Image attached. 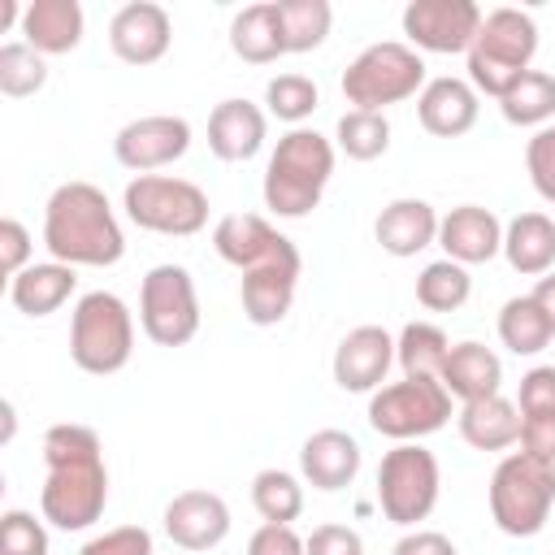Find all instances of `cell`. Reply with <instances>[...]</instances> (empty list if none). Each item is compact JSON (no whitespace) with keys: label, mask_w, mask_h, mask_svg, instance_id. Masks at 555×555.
Returning a JSON list of instances; mask_svg holds the SVG:
<instances>
[{"label":"cell","mask_w":555,"mask_h":555,"mask_svg":"<svg viewBox=\"0 0 555 555\" xmlns=\"http://www.w3.org/2000/svg\"><path fill=\"white\" fill-rule=\"evenodd\" d=\"M299 273H304V256L299 260H273L260 269H247L238 282V299H243V317L251 325H278L286 321L295 291H299Z\"/></svg>","instance_id":"obj_23"},{"label":"cell","mask_w":555,"mask_h":555,"mask_svg":"<svg viewBox=\"0 0 555 555\" xmlns=\"http://www.w3.org/2000/svg\"><path fill=\"white\" fill-rule=\"evenodd\" d=\"M490 499V520L507 538H533L546 529L551 507H555V464L529 455V451H507L486 486Z\"/></svg>","instance_id":"obj_4"},{"label":"cell","mask_w":555,"mask_h":555,"mask_svg":"<svg viewBox=\"0 0 555 555\" xmlns=\"http://www.w3.org/2000/svg\"><path fill=\"white\" fill-rule=\"evenodd\" d=\"M533 299H538V308L546 312V321H551V334H555V269L551 273H542L538 282H533V291H529Z\"/></svg>","instance_id":"obj_48"},{"label":"cell","mask_w":555,"mask_h":555,"mask_svg":"<svg viewBox=\"0 0 555 555\" xmlns=\"http://www.w3.org/2000/svg\"><path fill=\"white\" fill-rule=\"evenodd\" d=\"M30 251H35L30 230H26L17 217H4V221H0V273H4L9 282H13L26 264H35Z\"/></svg>","instance_id":"obj_43"},{"label":"cell","mask_w":555,"mask_h":555,"mask_svg":"<svg viewBox=\"0 0 555 555\" xmlns=\"http://www.w3.org/2000/svg\"><path fill=\"white\" fill-rule=\"evenodd\" d=\"M317 104H321V91L308 74H278L264 82V113L286 121L291 130L304 126L317 113Z\"/></svg>","instance_id":"obj_37"},{"label":"cell","mask_w":555,"mask_h":555,"mask_svg":"<svg viewBox=\"0 0 555 555\" xmlns=\"http://www.w3.org/2000/svg\"><path fill=\"white\" fill-rule=\"evenodd\" d=\"M74 291H78L74 264L39 260V264H26V269L9 282V304H13L22 317H52L56 308L69 304Z\"/></svg>","instance_id":"obj_27"},{"label":"cell","mask_w":555,"mask_h":555,"mask_svg":"<svg viewBox=\"0 0 555 555\" xmlns=\"http://www.w3.org/2000/svg\"><path fill=\"white\" fill-rule=\"evenodd\" d=\"M447 351L451 338L434 321H408L395 338V364L403 369V377H438Z\"/></svg>","instance_id":"obj_32"},{"label":"cell","mask_w":555,"mask_h":555,"mask_svg":"<svg viewBox=\"0 0 555 555\" xmlns=\"http://www.w3.org/2000/svg\"><path fill=\"white\" fill-rule=\"evenodd\" d=\"M251 507L269 525H291L304 516V481L286 468H260L251 477Z\"/></svg>","instance_id":"obj_33"},{"label":"cell","mask_w":555,"mask_h":555,"mask_svg":"<svg viewBox=\"0 0 555 555\" xmlns=\"http://www.w3.org/2000/svg\"><path fill=\"white\" fill-rule=\"evenodd\" d=\"M278 13H282L286 52H317L334 26L330 0H278Z\"/></svg>","instance_id":"obj_36"},{"label":"cell","mask_w":555,"mask_h":555,"mask_svg":"<svg viewBox=\"0 0 555 555\" xmlns=\"http://www.w3.org/2000/svg\"><path fill=\"white\" fill-rule=\"evenodd\" d=\"M173 43V22L152 0H130L108 17V48L126 65H156Z\"/></svg>","instance_id":"obj_17"},{"label":"cell","mask_w":555,"mask_h":555,"mask_svg":"<svg viewBox=\"0 0 555 555\" xmlns=\"http://www.w3.org/2000/svg\"><path fill=\"white\" fill-rule=\"evenodd\" d=\"M520 451L555 464V416H520Z\"/></svg>","instance_id":"obj_46"},{"label":"cell","mask_w":555,"mask_h":555,"mask_svg":"<svg viewBox=\"0 0 555 555\" xmlns=\"http://www.w3.org/2000/svg\"><path fill=\"white\" fill-rule=\"evenodd\" d=\"M481 4L477 0H412L403 9V35L416 52H464L473 48L481 30Z\"/></svg>","instance_id":"obj_12"},{"label":"cell","mask_w":555,"mask_h":555,"mask_svg":"<svg viewBox=\"0 0 555 555\" xmlns=\"http://www.w3.org/2000/svg\"><path fill=\"white\" fill-rule=\"evenodd\" d=\"M87 13L78 0H30L22 13V43L39 56H65L82 43Z\"/></svg>","instance_id":"obj_24"},{"label":"cell","mask_w":555,"mask_h":555,"mask_svg":"<svg viewBox=\"0 0 555 555\" xmlns=\"http://www.w3.org/2000/svg\"><path fill=\"white\" fill-rule=\"evenodd\" d=\"M473 295V278L464 264L455 260H429L421 273H416V304L429 308V312H455L464 308Z\"/></svg>","instance_id":"obj_34"},{"label":"cell","mask_w":555,"mask_h":555,"mask_svg":"<svg viewBox=\"0 0 555 555\" xmlns=\"http://www.w3.org/2000/svg\"><path fill=\"white\" fill-rule=\"evenodd\" d=\"M390 555H460V551H455V542H451L447 533H438V529H408V533L390 546Z\"/></svg>","instance_id":"obj_47"},{"label":"cell","mask_w":555,"mask_h":555,"mask_svg":"<svg viewBox=\"0 0 555 555\" xmlns=\"http://www.w3.org/2000/svg\"><path fill=\"white\" fill-rule=\"evenodd\" d=\"M520 416H555V364H533L516 386Z\"/></svg>","instance_id":"obj_41"},{"label":"cell","mask_w":555,"mask_h":555,"mask_svg":"<svg viewBox=\"0 0 555 555\" xmlns=\"http://www.w3.org/2000/svg\"><path fill=\"white\" fill-rule=\"evenodd\" d=\"M525 173H529L533 191L546 204H555V121L529 134V143H525Z\"/></svg>","instance_id":"obj_40"},{"label":"cell","mask_w":555,"mask_h":555,"mask_svg":"<svg viewBox=\"0 0 555 555\" xmlns=\"http://www.w3.org/2000/svg\"><path fill=\"white\" fill-rule=\"evenodd\" d=\"M126 217L147 230V234H169V238H191L208 225V195L191 178L173 173H139L121 191Z\"/></svg>","instance_id":"obj_9"},{"label":"cell","mask_w":555,"mask_h":555,"mask_svg":"<svg viewBox=\"0 0 555 555\" xmlns=\"http://www.w3.org/2000/svg\"><path fill=\"white\" fill-rule=\"evenodd\" d=\"M438 382L451 390V399L473 403V399L499 395V386H503V360H499L486 343L464 338V343H451V351H447V360H442Z\"/></svg>","instance_id":"obj_25"},{"label":"cell","mask_w":555,"mask_h":555,"mask_svg":"<svg viewBox=\"0 0 555 555\" xmlns=\"http://www.w3.org/2000/svg\"><path fill=\"white\" fill-rule=\"evenodd\" d=\"M43 82H48V61L30 43H4L0 48V95L26 100V95L43 91Z\"/></svg>","instance_id":"obj_38"},{"label":"cell","mask_w":555,"mask_h":555,"mask_svg":"<svg viewBox=\"0 0 555 555\" xmlns=\"http://www.w3.org/2000/svg\"><path fill=\"white\" fill-rule=\"evenodd\" d=\"M43 468H48V477L39 490V516L65 533L91 529L108 503V468H104L100 434L78 421L48 425Z\"/></svg>","instance_id":"obj_1"},{"label":"cell","mask_w":555,"mask_h":555,"mask_svg":"<svg viewBox=\"0 0 555 555\" xmlns=\"http://www.w3.org/2000/svg\"><path fill=\"white\" fill-rule=\"evenodd\" d=\"M499 113L507 126L520 130H542L555 117V74L546 69H525L503 95H499Z\"/></svg>","instance_id":"obj_30"},{"label":"cell","mask_w":555,"mask_h":555,"mask_svg":"<svg viewBox=\"0 0 555 555\" xmlns=\"http://www.w3.org/2000/svg\"><path fill=\"white\" fill-rule=\"evenodd\" d=\"M247 555H308L304 551V538L295 533V525H260L251 538H247Z\"/></svg>","instance_id":"obj_45"},{"label":"cell","mask_w":555,"mask_h":555,"mask_svg":"<svg viewBox=\"0 0 555 555\" xmlns=\"http://www.w3.org/2000/svg\"><path fill=\"white\" fill-rule=\"evenodd\" d=\"M330 178H334V143L312 126H295L269 152L260 182L264 208L286 221H299L321 204Z\"/></svg>","instance_id":"obj_3"},{"label":"cell","mask_w":555,"mask_h":555,"mask_svg":"<svg viewBox=\"0 0 555 555\" xmlns=\"http://www.w3.org/2000/svg\"><path fill=\"white\" fill-rule=\"evenodd\" d=\"M438 221H442V217H438V208H434L429 199L399 195V199H390V204L377 212L373 238H377V247H382L386 256L408 260V256H416V251H425V247L438 243Z\"/></svg>","instance_id":"obj_20"},{"label":"cell","mask_w":555,"mask_h":555,"mask_svg":"<svg viewBox=\"0 0 555 555\" xmlns=\"http://www.w3.org/2000/svg\"><path fill=\"white\" fill-rule=\"evenodd\" d=\"M477 113H481V95L473 91L468 78H455V74H442V78H429L416 95V121L425 134L434 139H460L477 126Z\"/></svg>","instance_id":"obj_18"},{"label":"cell","mask_w":555,"mask_h":555,"mask_svg":"<svg viewBox=\"0 0 555 555\" xmlns=\"http://www.w3.org/2000/svg\"><path fill=\"white\" fill-rule=\"evenodd\" d=\"M360 473V442L347 434V429H317L304 438L299 447V477L321 490V494H334V490H347Z\"/></svg>","instance_id":"obj_22"},{"label":"cell","mask_w":555,"mask_h":555,"mask_svg":"<svg viewBox=\"0 0 555 555\" xmlns=\"http://www.w3.org/2000/svg\"><path fill=\"white\" fill-rule=\"evenodd\" d=\"M78 555H156V546L143 525H117V529H104L91 542H82Z\"/></svg>","instance_id":"obj_42"},{"label":"cell","mask_w":555,"mask_h":555,"mask_svg":"<svg viewBox=\"0 0 555 555\" xmlns=\"http://www.w3.org/2000/svg\"><path fill=\"white\" fill-rule=\"evenodd\" d=\"M230 52L247 65H273L286 56V35H282V13L278 0H260L234 13L230 22Z\"/></svg>","instance_id":"obj_28"},{"label":"cell","mask_w":555,"mask_h":555,"mask_svg":"<svg viewBox=\"0 0 555 555\" xmlns=\"http://www.w3.org/2000/svg\"><path fill=\"white\" fill-rule=\"evenodd\" d=\"M308 555H364V538L351 525H317L304 538Z\"/></svg>","instance_id":"obj_44"},{"label":"cell","mask_w":555,"mask_h":555,"mask_svg":"<svg viewBox=\"0 0 555 555\" xmlns=\"http://www.w3.org/2000/svg\"><path fill=\"white\" fill-rule=\"evenodd\" d=\"M451 421V390L438 377H403L369 395V425L390 442H421Z\"/></svg>","instance_id":"obj_10"},{"label":"cell","mask_w":555,"mask_h":555,"mask_svg":"<svg viewBox=\"0 0 555 555\" xmlns=\"http://www.w3.org/2000/svg\"><path fill=\"white\" fill-rule=\"evenodd\" d=\"M442 468L438 455L421 442H395L377 464V507L390 525L416 529L438 507Z\"/></svg>","instance_id":"obj_8"},{"label":"cell","mask_w":555,"mask_h":555,"mask_svg":"<svg viewBox=\"0 0 555 555\" xmlns=\"http://www.w3.org/2000/svg\"><path fill=\"white\" fill-rule=\"evenodd\" d=\"M551 321L546 312L538 308L533 295H512L503 308H499V343L512 351V356H538L551 347Z\"/></svg>","instance_id":"obj_31"},{"label":"cell","mask_w":555,"mask_h":555,"mask_svg":"<svg viewBox=\"0 0 555 555\" xmlns=\"http://www.w3.org/2000/svg\"><path fill=\"white\" fill-rule=\"evenodd\" d=\"M134 356V317L121 295L87 291L69 312V360L91 377H113Z\"/></svg>","instance_id":"obj_6"},{"label":"cell","mask_w":555,"mask_h":555,"mask_svg":"<svg viewBox=\"0 0 555 555\" xmlns=\"http://www.w3.org/2000/svg\"><path fill=\"white\" fill-rule=\"evenodd\" d=\"M455 429L473 451H507L520 442V408H516V399H507L499 390V395L460 403Z\"/></svg>","instance_id":"obj_26"},{"label":"cell","mask_w":555,"mask_h":555,"mask_svg":"<svg viewBox=\"0 0 555 555\" xmlns=\"http://www.w3.org/2000/svg\"><path fill=\"white\" fill-rule=\"evenodd\" d=\"M0 555H48V520L26 507H9L0 516Z\"/></svg>","instance_id":"obj_39"},{"label":"cell","mask_w":555,"mask_h":555,"mask_svg":"<svg viewBox=\"0 0 555 555\" xmlns=\"http://www.w3.org/2000/svg\"><path fill=\"white\" fill-rule=\"evenodd\" d=\"M43 247L74 269H108L126 256L121 221L95 182H61L43 204Z\"/></svg>","instance_id":"obj_2"},{"label":"cell","mask_w":555,"mask_h":555,"mask_svg":"<svg viewBox=\"0 0 555 555\" xmlns=\"http://www.w3.org/2000/svg\"><path fill=\"white\" fill-rule=\"evenodd\" d=\"M212 247L238 273L273 264V260H299V247L278 225H269L260 212H225L212 225Z\"/></svg>","instance_id":"obj_14"},{"label":"cell","mask_w":555,"mask_h":555,"mask_svg":"<svg viewBox=\"0 0 555 555\" xmlns=\"http://www.w3.org/2000/svg\"><path fill=\"white\" fill-rule=\"evenodd\" d=\"M503 256L520 278H542L555 269V217L516 212L503 225Z\"/></svg>","instance_id":"obj_29"},{"label":"cell","mask_w":555,"mask_h":555,"mask_svg":"<svg viewBox=\"0 0 555 555\" xmlns=\"http://www.w3.org/2000/svg\"><path fill=\"white\" fill-rule=\"evenodd\" d=\"M139 330L156 347H186L199 334V295L186 264H152L143 273Z\"/></svg>","instance_id":"obj_11"},{"label":"cell","mask_w":555,"mask_h":555,"mask_svg":"<svg viewBox=\"0 0 555 555\" xmlns=\"http://www.w3.org/2000/svg\"><path fill=\"white\" fill-rule=\"evenodd\" d=\"M533 56H538V22L512 4L490 9L468 48V82L477 95L499 100L525 69H533Z\"/></svg>","instance_id":"obj_5"},{"label":"cell","mask_w":555,"mask_h":555,"mask_svg":"<svg viewBox=\"0 0 555 555\" xmlns=\"http://www.w3.org/2000/svg\"><path fill=\"white\" fill-rule=\"evenodd\" d=\"M334 143L347 160H377L390 147V121H386V113L347 108L334 126Z\"/></svg>","instance_id":"obj_35"},{"label":"cell","mask_w":555,"mask_h":555,"mask_svg":"<svg viewBox=\"0 0 555 555\" xmlns=\"http://www.w3.org/2000/svg\"><path fill=\"white\" fill-rule=\"evenodd\" d=\"M425 82V56L399 39H382L356 52L343 69V100L364 113H386L390 104L421 95Z\"/></svg>","instance_id":"obj_7"},{"label":"cell","mask_w":555,"mask_h":555,"mask_svg":"<svg viewBox=\"0 0 555 555\" xmlns=\"http://www.w3.org/2000/svg\"><path fill=\"white\" fill-rule=\"evenodd\" d=\"M438 247L455 264H486L503 251V221L481 204H460L438 221Z\"/></svg>","instance_id":"obj_21"},{"label":"cell","mask_w":555,"mask_h":555,"mask_svg":"<svg viewBox=\"0 0 555 555\" xmlns=\"http://www.w3.org/2000/svg\"><path fill=\"white\" fill-rule=\"evenodd\" d=\"M165 533L178 551L186 555H199V551H212L230 538V503L217 494V490H182L165 503Z\"/></svg>","instance_id":"obj_16"},{"label":"cell","mask_w":555,"mask_h":555,"mask_svg":"<svg viewBox=\"0 0 555 555\" xmlns=\"http://www.w3.org/2000/svg\"><path fill=\"white\" fill-rule=\"evenodd\" d=\"M191 147V121L186 117H173V113H147V117H134L126 121L117 134H113V156L121 169H130L134 178L139 173H156L173 160H182Z\"/></svg>","instance_id":"obj_13"},{"label":"cell","mask_w":555,"mask_h":555,"mask_svg":"<svg viewBox=\"0 0 555 555\" xmlns=\"http://www.w3.org/2000/svg\"><path fill=\"white\" fill-rule=\"evenodd\" d=\"M390 364H395V334L382 330V325H356V330H347L338 338V347H334V360H330L334 382L347 395H373V390H382Z\"/></svg>","instance_id":"obj_15"},{"label":"cell","mask_w":555,"mask_h":555,"mask_svg":"<svg viewBox=\"0 0 555 555\" xmlns=\"http://www.w3.org/2000/svg\"><path fill=\"white\" fill-rule=\"evenodd\" d=\"M269 139V113L251 100H221L208 113V152L225 165H243L251 160Z\"/></svg>","instance_id":"obj_19"}]
</instances>
